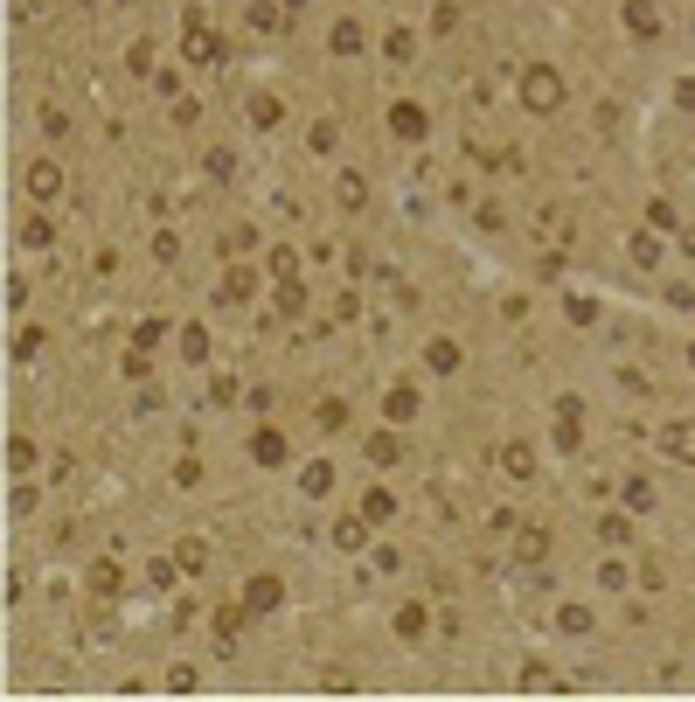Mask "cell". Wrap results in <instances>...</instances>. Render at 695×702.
Masks as SVG:
<instances>
[{"mask_svg":"<svg viewBox=\"0 0 695 702\" xmlns=\"http://www.w3.org/2000/svg\"><path fill=\"white\" fill-rule=\"evenodd\" d=\"M529 105H536V112H550V105H556V77H550V70H529Z\"/></svg>","mask_w":695,"mask_h":702,"instance_id":"6da1fadb","label":"cell"},{"mask_svg":"<svg viewBox=\"0 0 695 702\" xmlns=\"http://www.w3.org/2000/svg\"><path fill=\"white\" fill-rule=\"evenodd\" d=\"M668 452H675V459H689V466H695V418H682L675 431H668Z\"/></svg>","mask_w":695,"mask_h":702,"instance_id":"7a4b0ae2","label":"cell"}]
</instances>
